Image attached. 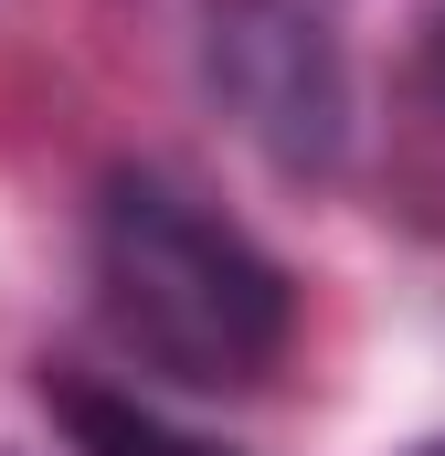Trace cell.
<instances>
[{"mask_svg":"<svg viewBox=\"0 0 445 456\" xmlns=\"http://www.w3.org/2000/svg\"><path fill=\"white\" fill-rule=\"evenodd\" d=\"M43 403L64 414V436L85 456H213V446H191V436H170L138 393H107V382H85V371H43Z\"/></svg>","mask_w":445,"mask_h":456,"instance_id":"obj_3","label":"cell"},{"mask_svg":"<svg viewBox=\"0 0 445 456\" xmlns=\"http://www.w3.org/2000/svg\"><path fill=\"white\" fill-rule=\"evenodd\" d=\"M85 276L107 340L181 393H255L297 340V287L255 233L170 170H107Z\"/></svg>","mask_w":445,"mask_h":456,"instance_id":"obj_1","label":"cell"},{"mask_svg":"<svg viewBox=\"0 0 445 456\" xmlns=\"http://www.w3.org/2000/svg\"><path fill=\"white\" fill-rule=\"evenodd\" d=\"M202 86L276 170H339L350 64L308 0H202Z\"/></svg>","mask_w":445,"mask_h":456,"instance_id":"obj_2","label":"cell"},{"mask_svg":"<svg viewBox=\"0 0 445 456\" xmlns=\"http://www.w3.org/2000/svg\"><path fill=\"white\" fill-rule=\"evenodd\" d=\"M414 456H445V436H435V446H414Z\"/></svg>","mask_w":445,"mask_h":456,"instance_id":"obj_5","label":"cell"},{"mask_svg":"<svg viewBox=\"0 0 445 456\" xmlns=\"http://www.w3.org/2000/svg\"><path fill=\"white\" fill-rule=\"evenodd\" d=\"M435 86H445V11H435Z\"/></svg>","mask_w":445,"mask_h":456,"instance_id":"obj_4","label":"cell"}]
</instances>
